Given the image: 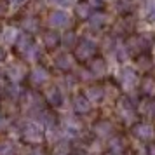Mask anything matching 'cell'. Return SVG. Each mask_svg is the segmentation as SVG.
<instances>
[{"label":"cell","instance_id":"277c9868","mask_svg":"<svg viewBox=\"0 0 155 155\" xmlns=\"http://www.w3.org/2000/svg\"><path fill=\"white\" fill-rule=\"evenodd\" d=\"M96 54V44L89 40V38H82L78 40L77 47H75V58L80 61H89Z\"/></svg>","mask_w":155,"mask_h":155},{"label":"cell","instance_id":"9a60e30c","mask_svg":"<svg viewBox=\"0 0 155 155\" xmlns=\"http://www.w3.org/2000/svg\"><path fill=\"white\" fill-rule=\"evenodd\" d=\"M84 96L91 103H99V101H103V98H105V87L103 85H89V87H85Z\"/></svg>","mask_w":155,"mask_h":155},{"label":"cell","instance_id":"cb8c5ba5","mask_svg":"<svg viewBox=\"0 0 155 155\" xmlns=\"http://www.w3.org/2000/svg\"><path fill=\"white\" fill-rule=\"evenodd\" d=\"M140 113L147 115L148 119L155 120V99H150V101H143L140 105Z\"/></svg>","mask_w":155,"mask_h":155},{"label":"cell","instance_id":"484cf974","mask_svg":"<svg viewBox=\"0 0 155 155\" xmlns=\"http://www.w3.org/2000/svg\"><path fill=\"white\" fill-rule=\"evenodd\" d=\"M5 94H7V98L9 99H19L23 96V91H21V87L16 84V82H12V84H9L5 85Z\"/></svg>","mask_w":155,"mask_h":155},{"label":"cell","instance_id":"8d00e7d4","mask_svg":"<svg viewBox=\"0 0 155 155\" xmlns=\"http://www.w3.org/2000/svg\"><path fill=\"white\" fill-rule=\"evenodd\" d=\"M5 127H7V119H5V117L0 113V131H4Z\"/></svg>","mask_w":155,"mask_h":155},{"label":"cell","instance_id":"f1b7e54d","mask_svg":"<svg viewBox=\"0 0 155 155\" xmlns=\"http://www.w3.org/2000/svg\"><path fill=\"white\" fill-rule=\"evenodd\" d=\"M16 148L12 141H0V155H14Z\"/></svg>","mask_w":155,"mask_h":155},{"label":"cell","instance_id":"5b68a950","mask_svg":"<svg viewBox=\"0 0 155 155\" xmlns=\"http://www.w3.org/2000/svg\"><path fill=\"white\" fill-rule=\"evenodd\" d=\"M119 80H120L122 89L127 91V92H131V91H134V89H136V85H138V73H136V70L126 66V68H122V70H120Z\"/></svg>","mask_w":155,"mask_h":155},{"label":"cell","instance_id":"603a6c76","mask_svg":"<svg viewBox=\"0 0 155 155\" xmlns=\"http://www.w3.org/2000/svg\"><path fill=\"white\" fill-rule=\"evenodd\" d=\"M21 26L25 28L26 33H30V31H38V30H40V21L37 19L35 16H28V18L23 19Z\"/></svg>","mask_w":155,"mask_h":155},{"label":"cell","instance_id":"7402d4cb","mask_svg":"<svg viewBox=\"0 0 155 155\" xmlns=\"http://www.w3.org/2000/svg\"><path fill=\"white\" fill-rule=\"evenodd\" d=\"M70 141L68 140H58L54 143V148H52V155H68L70 153Z\"/></svg>","mask_w":155,"mask_h":155},{"label":"cell","instance_id":"44dd1931","mask_svg":"<svg viewBox=\"0 0 155 155\" xmlns=\"http://www.w3.org/2000/svg\"><path fill=\"white\" fill-rule=\"evenodd\" d=\"M136 66H138V70L148 71L153 68V61H152V58L148 56L147 52H141L138 56V59H136Z\"/></svg>","mask_w":155,"mask_h":155},{"label":"cell","instance_id":"d6986e66","mask_svg":"<svg viewBox=\"0 0 155 155\" xmlns=\"http://www.w3.org/2000/svg\"><path fill=\"white\" fill-rule=\"evenodd\" d=\"M54 64H56V68H59V70L68 71L75 66V58L71 56V54H59L54 59Z\"/></svg>","mask_w":155,"mask_h":155},{"label":"cell","instance_id":"7c38bea8","mask_svg":"<svg viewBox=\"0 0 155 155\" xmlns=\"http://www.w3.org/2000/svg\"><path fill=\"white\" fill-rule=\"evenodd\" d=\"M92 133L98 138H112L113 136V124L110 120H98L92 126Z\"/></svg>","mask_w":155,"mask_h":155},{"label":"cell","instance_id":"60d3db41","mask_svg":"<svg viewBox=\"0 0 155 155\" xmlns=\"http://www.w3.org/2000/svg\"><path fill=\"white\" fill-rule=\"evenodd\" d=\"M148 155H155V143L153 145H150V148H148Z\"/></svg>","mask_w":155,"mask_h":155},{"label":"cell","instance_id":"8992f818","mask_svg":"<svg viewBox=\"0 0 155 155\" xmlns=\"http://www.w3.org/2000/svg\"><path fill=\"white\" fill-rule=\"evenodd\" d=\"M7 77L11 82H16V84H19L23 78L26 77V64L21 63V61H16V63L9 64L7 68Z\"/></svg>","mask_w":155,"mask_h":155},{"label":"cell","instance_id":"ac0fdd59","mask_svg":"<svg viewBox=\"0 0 155 155\" xmlns=\"http://www.w3.org/2000/svg\"><path fill=\"white\" fill-rule=\"evenodd\" d=\"M61 131H64V134H68V136H77V134H80V131H82V126H80V122H78L77 119L68 117V119H64Z\"/></svg>","mask_w":155,"mask_h":155},{"label":"cell","instance_id":"83f0119b","mask_svg":"<svg viewBox=\"0 0 155 155\" xmlns=\"http://www.w3.org/2000/svg\"><path fill=\"white\" fill-rule=\"evenodd\" d=\"M77 35H75V31H68V33H64V37L61 38V44H63L66 49H75L77 47Z\"/></svg>","mask_w":155,"mask_h":155},{"label":"cell","instance_id":"4316f807","mask_svg":"<svg viewBox=\"0 0 155 155\" xmlns=\"http://www.w3.org/2000/svg\"><path fill=\"white\" fill-rule=\"evenodd\" d=\"M141 91H143V94H147V96L155 94V80L152 77L143 78V82H141Z\"/></svg>","mask_w":155,"mask_h":155},{"label":"cell","instance_id":"52a82bcc","mask_svg":"<svg viewBox=\"0 0 155 155\" xmlns=\"http://www.w3.org/2000/svg\"><path fill=\"white\" fill-rule=\"evenodd\" d=\"M14 45H16V51H18L19 54H23V58H25L30 51L35 47V42H33V38H31L30 33H21V35L16 38Z\"/></svg>","mask_w":155,"mask_h":155},{"label":"cell","instance_id":"ab89813d","mask_svg":"<svg viewBox=\"0 0 155 155\" xmlns=\"http://www.w3.org/2000/svg\"><path fill=\"white\" fill-rule=\"evenodd\" d=\"M5 56H7V54H5V51H4L2 47H0V63H2L4 59H5Z\"/></svg>","mask_w":155,"mask_h":155},{"label":"cell","instance_id":"1f68e13d","mask_svg":"<svg viewBox=\"0 0 155 155\" xmlns=\"http://www.w3.org/2000/svg\"><path fill=\"white\" fill-rule=\"evenodd\" d=\"M101 150H103V147H101V143H99V141H94V143H91V147H89L91 155H99V153H101Z\"/></svg>","mask_w":155,"mask_h":155},{"label":"cell","instance_id":"f546056e","mask_svg":"<svg viewBox=\"0 0 155 155\" xmlns=\"http://www.w3.org/2000/svg\"><path fill=\"white\" fill-rule=\"evenodd\" d=\"M91 5L87 4V2H84V4H78L77 7H75V11H77V16L78 18H89V16L92 14L91 12Z\"/></svg>","mask_w":155,"mask_h":155},{"label":"cell","instance_id":"2e32d148","mask_svg":"<svg viewBox=\"0 0 155 155\" xmlns=\"http://www.w3.org/2000/svg\"><path fill=\"white\" fill-rule=\"evenodd\" d=\"M91 108H92V103L85 98V96L78 94V96L73 98V110H75L78 115H87V113L91 112Z\"/></svg>","mask_w":155,"mask_h":155},{"label":"cell","instance_id":"8fae6325","mask_svg":"<svg viewBox=\"0 0 155 155\" xmlns=\"http://www.w3.org/2000/svg\"><path fill=\"white\" fill-rule=\"evenodd\" d=\"M44 98L52 106H61V103H63V94H61V89L58 85H49L44 91Z\"/></svg>","mask_w":155,"mask_h":155},{"label":"cell","instance_id":"ba28073f","mask_svg":"<svg viewBox=\"0 0 155 155\" xmlns=\"http://www.w3.org/2000/svg\"><path fill=\"white\" fill-rule=\"evenodd\" d=\"M134 136L138 140H143V141H150L155 138V127L148 122H140L134 126Z\"/></svg>","mask_w":155,"mask_h":155},{"label":"cell","instance_id":"7a4b0ae2","mask_svg":"<svg viewBox=\"0 0 155 155\" xmlns=\"http://www.w3.org/2000/svg\"><path fill=\"white\" fill-rule=\"evenodd\" d=\"M117 113L120 115V119L124 124L127 126H133L134 120H136V108H134V103L129 98H120L119 103H117Z\"/></svg>","mask_w":155,"mask_h":155},{"label":"cell","instance_id":"b9f144b4","mask_svg":"<svg viewBox=\"0 0 155 155\" xmlns=\"http://www.w3.org/2000/svg\"><path fill=\"white\" fill-rule=\"evenodd\" d=\"M105 155H115V153H113V152H108V153H105Z\"/></svg>","mask_w":155,"mask_h":155},{"label":"cell","instance_id":"d4e9b609","mask_svg":"<svg viewBox=\"0 0 155 155\" xmlns=\"http://www.w3.org/2000/svg\"><path fill=\"white\" fill-rule=\"evenodd\" d=\"M108 148H110V152H113L115 155H120L124 152V140L119 138V136H112L110 141H108Z\"/></svg>","mask_w":155,"mask_h":155},{"label":"cell","instance_id":"74e56055","mask_svg":"<svg viewBox=\"0 0 155 155\" xmlns=\"http://www.w3.org/2000/svg\"><path fill=\"white\" fill-rule=\"evenodd\" d=\"M30 155H45V152H44L42 148H33V150H31V153Z\"/></svg>","mask_w":155,"mask_h":155},{"label":"cell","instance_id":"e575fe53","mask_svg":"<svg viewBox=\"0 0 155 155\" xmlns=\"http://www.w3.org/2000/svg\"><path fill=\"white\" fill-rule=\"evenodd\" d=\"M7 11H9V4L4 2V0H0V18H4L7 14Z\"/></svg>","mask_w":155,"mask_h":155},{"label":"cell","instance_id":"9c48e42d","mask_svg":"<svg viewBox=\"0 0 155 155\" xmlns=\"http://www.w3.org/2000/svg\"><path fill=\"white\" fill-rule=\"evenodd\" d=\"M47 23H49L51 28H64L70 25V18L63 11H52L47 18Z\"/></svg>","mask_w":155,"mask_h":155},{"label":"cell","instance_id":"f35d334b","mask_svg":"<svg viewBox=\"0 0 155 155\" xmlns=\"http://www.w3.org/2000/svg\"><path fill=\"white\" fill-rule=\"evenodd\" d=\"M23 2H25V0H9V4H11V5H21Z\"/></svg>","mask_w":155,"mask_h":155},{"label":"cell","instance_id":"ffe728a7","mask_svg":"<svg viewBox=\"0 0 155 155\" xmlns=\"http://www.w3.org/2000/svg\"><path fill=\"white\" fill-rule=\"evenodd\" d=\"M87 19H89V26L94 28V30H101L106 25V14H105V12H101V11L92 12Z\"/></svg>","mask_w":155,"mask_h":155},{"label":"cell","instance_id":"d6a6232c","mask_svg":"<svg viewBox=\"0 0 155 155\" xmlns=\"http://www.w3.org/2000/svg\"><path fill=\"white\" fill-rule=\"evenodd\" d=\"M117 94H119V91H117L115 85H105V98L106 96H110V98H117Z\"/></svg>","mask_w":155,"mask_h":155},{"label":"cell","instance_id":"e0dca14e","mask_svg":"<svg viewBox=\"0 0 155 155\" xmlns=\"http://www.w3.org/2000/svg\"><path fill=\"white\" fill-rule=\"evenodd\" d=\"M42 42L45 45V49L54 51L59 45V42H61V37L58 35V31H54V30H47V31H44V35H42Z\"/></svg>","mask_w":155,"mask_h":155},{"label":"cell","instance_id":"d590c367","mask_svg":"<svg viewBox=\"0 0 155 155\" xmlns=\"http://www.w3.org/2000/svg\"><path fill=\"white\" fill-rule=\"evenodd\" d=\"M87 4H89L91 7H96V9H101V7H103V2H101V0H89Z\"/></svg>","mask_w":155,"mask_h":155},{"label":"cell","instance_id":"5bb4252c","mask_svg":"<svg viewBox=\"0 0 155 155\" xmlns=\"http://www.w3.org/2000/svg\"><path fill=\"white\" fill-rule=\"evenodd\" d=\"M49 78H51V73L44 66H35L30 71V82L33 85H44Z\"/></svg>","mask_w":155,"mask_h":155},{"label":"cell","instance_id":"836d02e7","mask_svg":"<svg viewBox=\"0 0 155 155\" xmlns=\"http://www.w3.org/2000/svg\"><path fill=\"white\" fill-rule=\"evenodd\" d=\"M49 2L56 4L59 7H70V5H73V0H49Z\"/></svg>","mask_w":155,"mask_h":155},{"label":"cell","instance_id":"6da1fadb","mask_svg":"<svg viewBox=\"0 0 155 155\" xmlns=\"http://www.w3.org/2000/svg\"><path fill=\"white\" fill-rule=\"evenodd\" d=\"M44 124L40 122H37V120H30L26 122L21 129V136L23 140L30 143V145H38V143H42L44 140Z\"/></svg>","mask_w":155,"mask_h":155},{"label":"cell","instance_id":"4fadbf2b","mask_svg":"<svg viewBox=\"0 0 155 155\" xmlns=\"http://www.w3.org/2000/svg\"><path fill=\"white\" fill-rule=\"evenodd\" d=\"M87 70L91 71L94 77H103L106 73V61L101 56H94L92 59H89V64H87Z\"/></svg>","mask_w":155,"mask_h":155},{"label":"cell","instance_id":"4dcf8cb0","mask_svg":"<svg viewBox=\"0 0 155 155\" xmlns=\"http://www.w3.org/2000/svg\"><path fill=\"white\" fill-rule=\"evenodd\" d=\"M19 35H16V31L12 28H7V31L4 33V40L7 44H12V42H16V38H18Z\"/></svg>","mask_w":155,"mask_h":155},{"label":"cell","instance_id":"3957f363","mask_svg":"<svg viewBox=\"0 0 155 155\" xmlns=\"http://www.w3.org/2000/svg\"><path fill=\"white\" fill-rule=\"evenodd\" d=\"M23 106H25L26 112H30L31 115H35V117H38L45 110L42 105V98L37 92H31V91L23 92Z\"/></svg>","mask_w":155,"mask_h":155},{"label":"cell","instance_id":"30bf717a","mask_svg":"<svg viewBox=\"0 0 155 155\" xmlns=\"http://www.w3.org/2000/svg\"><path fill=\"white\" fill-rule=\"evenodd\" d=\"M136 40H138V49L141 52H148V51L153 47L155 44V33L152 31H143V33H138L136 35Z\"/></svg>","mask_w":155,"mask_h":155}]
</instances>
